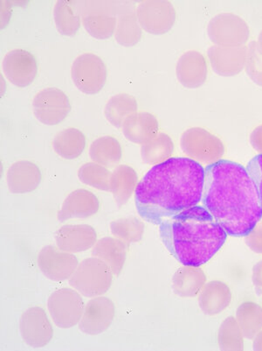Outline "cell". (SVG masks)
Returning a JSON list of instances; mask_svg holds the SVG:
<instances>
[{
  "label": "cell",
  "instance_id": "cell-24",
  "mask_svg": "<svg viewBox=\"0 0 262 351\" xmlns=\"http://www.w3.org/2000/svg\"><path fill=\"white\" fill-rule=\"evenodd\" d=\"M86 147L85 135L77 128H68L58 132L53 140V147L60 157L75 160L83 154Z\"/></svg>",
  "mask_w": 262,
  "mask_h": 351
},
{
  "label": "cell",
  "instance_id": "cell-8",
  "mask_svg": "<svg viewBox=\"0 0 262 351\" xmlns=\"http://www.w3.org/2000/svg\"><path fill=\"white\" fill-rule=\"evenodd\" d=\"M34 116L46 125H56L64 121L71 110L67 95L57 88H47L36 95L33 100Z\"/></svg>",
  "mask_w": 262,
  "mask_h": 351
},
{
  "label": "cell",
  "instance_id": "cell-20",
  "mask_svg": "<svg viewBox=\"0 0 262 351\" xmlns=\"http://www.w3.org/2000/svg\"><path fill=\"white\" fill-rule=\"evenodd\" d=\"M81 21L85 29L96 39L105 40L116 32L118 19L105 8L94 6L84 9Z\"/></svg>",
  "mask_w": 262,
  "mask_h": 351
},
{
  "label": "cell",
  "instance_id": "cell-9",
  "mask_svg": "<svg viewBox=\"0 0 262 351\" xmlns=\"http://www.w3.org/2000/svg\"><path fill=\"white\" fill-rule=\"evenodd\" d=\"M137 21L147 33L163 34L172 29L176 20V12L168 1H145L137 9Z\"/></svg>",
  "mask_w": 262,
  "mask_h": 351
},
{
  "label": "cell",
  "instance_id": "cell-11",
  "mask_svg": "<svg viewBox=\"0 0 262 351\" xmlns=\"http://www.w3.org/2000/svg\"><path fill=\"white\" fill-rule=\"evenodd\" d=\"M20 331L25 343L33 348L47 346L53 337L51 322L45 310L39 306L27 309L21 315Z\"/></svg>",
  "mask_w": 262,
  "mask_h": 351
},
{
  "label": "cell",
  "instance_id": "cell-4",
  "mask_svg": "<svg viewBox=\"0 0 262 351\" xmlns=\"http://www.w3.org/2000/svg\"><path fill=\"white\" fill-rule=\"evenodd\" d=\"M113 275L109 265L96 257L84 259L69 279L73 289L81 295L94 298L103 295L112 287Z\"/></svg>",
  "mask_w": 262,
  "mask_h": 351
},
{
  "label": "cell",
  "instance_id": "cell-31",
  "mask_svg": "<svg viewBox=\"0 0 262 351\" xmlns=\"http://www.w3.org/2000/svg\"><path fill=\"white\" fill-rule=\"evenodd\" d=\"M110 230L115 238L129 245L143 239L144 224L137 217L120 218L110 223Z\"/></svg>",
  "mask_w": 262,
  "mask_h": 351
},
{
  "label": "cell",
  "instance_id": "cell-32",
  "mask_svg": "<svg viewBox=\"0 0 262 351\" xmlns=\"http://www.w3.org/2000/svg\"><path fill=\"white\" fill-rule=\"evenodd\" d=\"M112 175V173L106 167L96 162L84 164L78 171V177L81 182L103 191H109Z\"/></svg>",
  "mask_w": 262,
  "mask_h": 351
},
{
  "label": "cell",
  "instance_id": "cell-33",
  "mask_svg": "<svg viewBox=\"0 0 262 351\" xmlns=\"http://www.w3.org/2000/svg\"><path fill=\"white\" fill-rule=\"evenodd\" d=\"M243 333L236 319L228 317L221 324L219 331V346L222 350H242L244 349Z\"/></svg>",
  "mask_w": 262,
  "mask_h": 351
},
{
  "label": "cell",
  "instance_id": "cell-19",
  "mask_svg": "<svg viewBox=\"0 0 262 351\" xmlns=\"http://www.w3.org/2000/svg\"><path fill=\"white\" fill-rule=\"evenodd\" d=\"M231 300L229 287L222 281L215 280L205 285L198 297V304L205 314L213 316L228 308Z\"/></svg>",
  "mask_w": 262,
  "mask_h": 351
},
{
  "label": "cell",
  "instance_id": "cell-21",
  "mask_svg": "<svg viewBox=\"0 0 262 351\" xmlns=\"http://www.w3.org/2000/svg\"><path fill=\"white\" fill-rule=\"evenodd\" d=\"M127 243L116 238L106 237L94 245V257L105 262L115 275L121 274L127 257Z\"/></svg>",
  "mask_w": 262,
  "mask_h": 351
},
{
  "label": "cell",
  "instance_id": "cell-26",
  "mask_svg": "<svg viewBox=\"0 0 262 351\" xmlns=\"http://www.w3.org/2000/svg\"><path fill=\"white\" fill-rule=\"evenodd\" d=\"M91 159L104 167H113L120 162L122 156V145L116 138L104 136L96 138L90 145Z\"/></svg>",
  "mask_w": 262,
  "mask_h": 351
},
{
  "label": "cell",
  "instance_id": "cell-29",
  "mask_svg": "<svg viewBox=\"0 0 262 351\" xmlns=\"http://www.w3.org/2000/svg\"><path fill=\"white\" fill-rule=\"evenodd\" d=\"M235 319L243 336L248 339H254L262 330V308L254 302H245L239 306Z\"/></svg>",
  "mask_w": 262,
  "mask_h": 351
},
{
  "label": "cell",
  "instance_id": "cell-18",
  "mask_svg": "<svg viewBox=\"0 0 262 351\" xmlns=\"http://www.w3.org/2000/svg\"><path fill=\"white\" fill-rule=\"evenodd\" d=\"M159 124L153 114L137 112L122 126V132L129 141L144 145L159 134Z\"/></svg>",
  "mask_w": 262,
  "mask_h": 351
},
{
  "label": "cell",
  "instance_id": "cell-38",
  "mask_svg": "<svg viewBox=\"0 0 262 351\" xmlns=\"http://www.w3.org/2000/svg\"><path fill=\"white\" fill-rule=\"evenodd\" d=\"M254 339V349L259 351L262 350V330L255 336Z\"/></svg>",
  "mask_w": 262,
  "mask_h": 351
},
{
  "label": "cell",
  "instance_id": "cell-36",
  "mask_svg": "<svg viewBox=\"0 0 262 351\" xmlns=\"http://www.w3.org/2000/svg\"><path fill=\"white\" fill-rule=\"evenodd\" d=\"M252 282L257 292L262 295V261L259 262L252 269Z\"/></svg>",
  "mask_w": 262,
  "mask_h": 351
},
{
  "label": "cell",
  "instance_id": "cell-7",
  "mask_svg": "<svg viewBox=\"0 0 262 351\" xmlns=\"http://www.w3.org/2000/svg\"><path fill=\"white\" fill-rule=\"evenodd\" d=\"M181 148L197 162L215 163L224 154V145L219 138L206 130L188 129L181 137Z\"/></svg>",
  "mask_w": 262,
  "mask_h": 351
},
{
  "label": "cell",
  "instance_id": "cell-17",
  "mask_svg": "<svg viewBox=\"0 0 262 351\" xmlns=\"http://www.w3.org/2000/svg\"><path fill=\"white\" fill-rule=\"evenodd\" d=\"M176 77L186 88L200 87L207 77V66L204 56L196 51L184 53L176 65Z\"/></svg>",
  "mask_w": 262,
  "mask_h": 351
},
{
  "label": "cell",
  "instance_id": "cell-35",
  "mask_svg": "<svg viewBox=\"0 0 262 351\" xmlns=\"http://www.w3.org/2000/svg\"><path fill=\"white\" fill-rule=\"evenodd\" d=\"M245 237L248 247L252 252L262 254V223H257L254 229Z\"/></svg>",
  "mask_w": 262,
  "mask_h": 351
},
{
  "label": "cell",
  "instance_id": "cell-16",
  "mask_svg": "<svg viewBox=\"0 0 262 351\" xmlns=\"http://www.w3.org/2000/svg\"><path fill=\"white\" fill-rule=\"evenodd\" d=\"M100 202L96 195L87 189H81L72 192L63 202L58 219L61 222L74 219H85L96 214Z\"/></svg>",
  "mask_w": 262,
  "mask_h": 351
},
{
  "label": "cell",
  "instance_id": "cell-14",
  "mask_svg": "<svg viewBox=\"0 0 262 351\" xmlns=\"http://www.w3.org/2000/svg\"><path fill=\"white\" fill-rule=\"evenodd\" d=\"M55 241L57 247L62 251L86 252L96 245L97 234L96 230L88 224H69L60 228L56 232Z\"/></svg>",
  "mask_w": 262,
  "mask_h": 351
},
{
  "label": "cell",
  "instance_id": "cell-25",
  "mask_svg": "<svg viewBox=\"0 0 262 351\" xmlns=\"http://www.w3.org/2000/svg\"><path fill=\"white\" fill-rule=\"evenodd\" d=\"M137 101L129 94H118L108 101L104 110L107 120L116 128H122L125 123L137 112Z\"/></svg>",
  "mask_w": 262,
  "mask_h": 351
},
{
  "label": "cell",
  "instance_id": "cell-22",
  "mask_svg": "<svg viewBox=\"0 0 262 351\" xmlns=\"http://www.w3.org/2000/svg\"><path fill=\"white\" fill-rule=\"evenodd\" d=\"M137 173L127 165H120L113 171L110 177L109 191L119 207L125 205L132 197L138 185Z\"/></svg>",
  "mask_w": 262,
  "mask_h": 351
},
{
  "label": "cell",
  "instance_id": "cell-12",
  "mask_svg": "<svg viewBox=\"0 0 262 351\" xmlns=\"http://www.w3.org/2000/svg\"><path fill=\"white\" fill-rule=\"evenodd\" d=\"M2 67L8 81L20 88L33 84L38 73L36 57L24 49H14L6 53Z\"/></svg>",
  "mask_w": 262,
  "mask_h": 351
},
{
  "label": "cell",
  "instance_id": "cell-1",
  "mask_svg": "<svg viewBox=\"0 0 262 351\" xmlns=\"http://www.w3.org/2000/svg\"><path fill=\"white\" fill-rule=\"evenodd\" d=\"M205 169L190 158H170L154 166L138 183L135 206L141 217L159 226L202 200Z\"/></svg>",
  "mask_w": 262,
  "mask_h": 351
},
{
  "label": "cell",
  "instance_id": "cell-6",
  "mask_svg": "<svg viewBox=\"0 0 262 351\" xmlns=\"http://www.w3.org/2000/svg\"><path fill=\"white\" fill-rule=\"evenodd\" d=\"M47 308L57 327L70 328L80 322L85 305L78 291L62 289L50 295Z\"/></svg>",
  "mask_w": 262,
  "mask_h": 351
},
{
  "label": "cell",
  "instance_id": "cell-27",
  "mask_svg": "<svg viewBox=\"0 0 262 351\" xmlns=\"http://www.w3.org/2000/svg\"><path fill=\"white\" fill-rule=\"evenodd\" d=\"M174 151L172 138L166 134H159L153 140L143 145L141 149L142 159L148 165H159L170 159Z\"/></svg>",
  "mask_w": 262,
  "mask_h": 351
},
{
  "label": "cell",
  "instance_id": "cell-10",
  "mask_svg": "<svg viewBox=\"0 0 262 351\" xmlns=\"http://www.w3.org/2000/svg\"><path fill=\"white\" fill-rule=\"evenodd\" d=\"M38 265L49 280L63 281L70 279L79 262L72 253L62 251L56 246L47 245L38 255Z\"/></svg>",
  "mask_w": 262,
  "mask_h": 351
},
{
  "label": "cell",
  "instance_id": "cell-30",
  "mask_svg": "<svg viewBox=\"0 0 262 351\" xmlns=\"http://www.w3.org/2000/svg\"><path fill=\"white\" fill-rule=\"evenodd\" d=\"M116 42L120 45L132 47L137 45L142 38V27L133 12L120 16L115 32Z\"/></svg>",
  "mask_w": 262,
  "mask_h": 351
},
{
  "label": "cell",
  "instance_id": "cell-34",
  "mask_svg": "<svg viewBox=\"0 0 262 351\" xmlns=\"http://www.w3.org/2000/svg\"><path fill=\"white\" fill-rule=\"evenodd\" d=\"M247 170L257 189L262 215V154L249 161Z\"/></svg>",
  "mask_w": 262,
  "mask_h": 351
},
{
  "label": "cell",
  "instance_id": "cell-15",
  "mask_svg": "<svg viewBox=\"0 0 262 351\" xmlns=\"http://www.w3.org/2000/svg\"><path fill=\"white\" fill-rule=\"evenodd\" d=\"M40 167L29 160H20L9 167L6 182L14 194H27L36 191L42 182Z\"/></svg>",
  "mask_w": 262,
  "mask_h": 351
},
{
  "label": "cell",
  "instance_id": "cell-37",
  "mask_svg": "<svg viewBox=\"0 0 262 351\" xmlns=\"http://www.w3.org/2000/svg\"><path fill=\"white\" fill-rule=\"evenodd\" d=\"M250 141L254 149L262 153V125L259 126L258 128L252 132Z\"/></svg>",
  "mask_w": 262,
  "mask_h": 351
},
{
  "label": "cell",
  "instance_id": "cell-2",
  "mask_svg": "<svg viewBox=\"0 0 262 351\" xmlns=\"http://www.w3.org/2000/svg\"><path fill=\"white\" fill-rule=\"evenodd\" d=\"M203 207L230 236L245 237L262 218L257 189L247 169L219 160L205 169Z\"/></svg>",
  "mask_w": 262,
  "mask_h": 351
},
{
  "label": "cell",
  "instance_id": "cell-5",
  "mask_svg": "<svg viewBox=\"0 0 262 351\" xmlns=\"http://www.w3.org/2000/svg\"><path fill=\"white\" fill-rule=\"evenodd\" d=\"M71 75L75 86L81 93L98 94L106 84V65L101 57L85 53L77 57L73 62Z\"/></svg>",
  "mask_w": 262,
  "mask_h": 351
},
{
  "label": "cell",
  "instance_id": "cell-23",
  "mask_svg": "<svg viewBox=\"0 0 262 351\" xmlns=\"http://www.w3.org/2000/svg\"><path fill=\"white\" fill-rule=\"evenodd\" d=\"M206 282V275L201 269L185 265L173 276L172 289L180 297H195L201 292Z\"/></svg>",
  "mask_w": 262,
  "mask_h": 351
},
{
  "label": "cell",
  "instance_id": "cell-28",
  "mask_svg": "<svg viewBox=\"0 0 262 351\" xmlns=\"http://www.w3.org/2000/svg\"><path fill=\"white\" fill-rule=\"evenodd\" d=\"M77 2L58 1L53 9L57 29L66 36H75L81 27V17L77 8Z\"/></svg>",
  "mask_w": 262,
  "mask_h": 351
},
{
  "label": "cell",
  "instance_id": "cell-3",
  "mask_svg": "<svg viewBox=\"0 0 262 351\" xmlns=\"http://www.w3.org/2000/svg\"><path fill=\"white\" fill-rule=\"evenodd\" d=\"M160 233L166 248L180 263L200 267L226 242L227 233L203 206L192 207L166 218Z\"/></svg>",
  "mask_w": 262,
  "mask_h": 351
},
{
  "label": "cell",
  "instance_id": "cell-13",
  "mask_svg": "<svg viewBox=\"0 0 262 351\" xmlns=\"http://www.w3.org/2000/svg\"><path fill=\"white\" fill-rule=\"evenodd\" d=\"M115 310L112 300L107 297H94L85 306L79 328L81 332L90 336L102 334L112 324Z\"/></svg>",
  "mask_w": 262,
  "mask_h": 351
}]
</instances>
